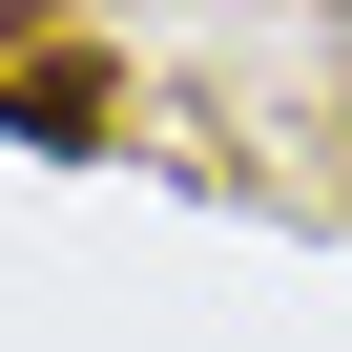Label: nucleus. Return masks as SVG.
I'll use <instances>...</instances> for the list:
<instances>
[{
	"instance_id": "f257e3e1",
	"label": "nucleus",
	"mask_w": 352,
	"mask_h": 352,
	"mask_svg": "<svg viewBox=\"0 0 352 352\" xmlns=\"http://www.w3.org/2000/svg\"><path fill=\"white\" fill-rule=\"evenodd\" d=\"M0 124H21V145H104V83L63 42H0Z\"/></svg>"
}]
</instances>
